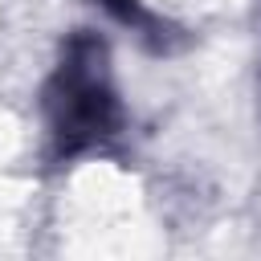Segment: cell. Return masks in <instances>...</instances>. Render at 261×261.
I'll return each instance as SVG.
<instances>
[{"label":"cell","instance_id":"cell-1","mask_svg":"<svg viewBox=\"0 0 261 261\" xmlns=\"http://www.w3.org/2000/svg\"><path fill=\"white\" fill-rule=\"evenodd\" d=\"M41 126L45 159L77 163L94 151H106L126 130V106L114 82L110 41L94 29H73L41 86Z\"/></svg>","mask_w":261,"mask_h":261},{"label":"cell","instance_id":"cell-2","mask_svg":"<svg viewBox=\"0 0 261 261\" xmlns=\"http://www.w3.org/2000/svg\"><path fill=\"white\" fill-rule=\"evenodd\" d=\"M114 24H122L126 33H135L151 53H175L184 45V29L163 20L159 12H151L143 0H94Z\"/></svg>","mask_w":261,"mask_h":261}]
</instances>
